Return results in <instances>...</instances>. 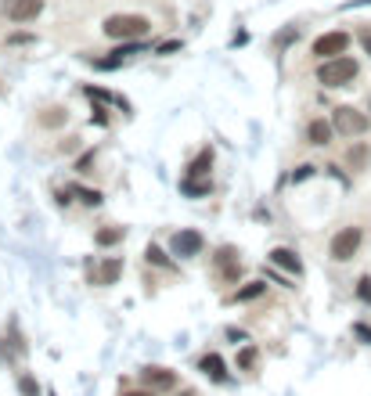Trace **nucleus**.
Instances as JSON below:
<instances>
[{
  "instance_id": "nucleus-1",
  "label": "nucleus",
  "mask_w": 371,
  "mask_h": 396,
  "mask_svg": "<svg viewBox=\"0 0 371 396\" xmlns=\"http://www.w3.org/2000/svg\"><path fill=\"white\" fill-rule=\"evenodd\" d=\"M357 61L353 58H328V61H321V69H317V83H325V87H346L357 79Z\"/></svg>"
},
{
  "instance_id": "nucleus-2",
  "label": "nucleus",
  "mask_w": 371,
  "mask_h": 396,
  "mask_svg": "<svg viewBox=\"0 0 371 396\" xmlns=\"http://www.w3.org/2000/svg\"><path fill=\"white\" fill-rule=\"evenodd\" d=\"M152 29V22L144 14H112L105 22V33L112 40H134V37H144Z\"/></svg>"
},
{
  "instance_id": "nucleus-3",
  "label": "nucleus",
  "mask_w": 371,
  "mask_h": 396,
  "mask_svg": "<svg viewBox=\"0 0 371 396\" xmlns=\"http://www.w3.org/2000/svg\"><path fill=\"white\" fill-rule=\"evenodd\" d=\"M332 126H335L339 134H346V137H361V134H368L371 119L364 112H357L353 105H339L335 116H332Z\"/></svg>"
},
{
  "instance_id": "nucleus-4",
  "label": "nucleus",
  "mask_w": 371,
  "mask_h": 396,
  "mask_svg": "<svg viewBox=\"0 0 371 396\" xmlns=\"http://www.w3.org/2000/svg\"><path fill=\"white\" fill-rule=\"evenodd\" d=\"M361 242H364V231L361 227H343L335 238H332V260L335 263H346V260H353L357 256V249H361Z\"/></svg>"
},
{
  "instance_id": "nucleus-5",
  "label": "nucleus",
  "mask_w": 371,
  "mask_h": 396,
  "mask_svg": "<svg viewBox=\"0 0 371 396\" xmlns=\"http://www.w3.org/2000/svg\"><path fill=\"white\" fill-rule=\"evenodd\" d=\"M346 47H350V37H346V33H325V37L314 40V54H317L321 61H328V58H343Z\"/></svg>"
},
{
  "instance_id": "nucleus-6",
  "label": "nucleus",
  "mask_w": 371,
  "mask_h": 396,
  "mask_svg": "<svg viewBox=\"0 0 371 396\" xmlns=\"http://www.w3.org/2000/svg\"><path fill=\"white\" fill-rule=\"evenodd\" d=\"M43 11V0H4V14L11 22H33Z\"/></svg>"
},
{
  "instance_id": "nucleus-7",
  "label": "nucleus",
  "mask_w": 371,
  "mask_h": 396,
  "mask_svg": "<svg viewBox=\"0 0 371 396\" xmlns=\"http://www.w3.org/2000/svg\"><path fill=\"white\" fill-rule=\"evenodd\" d=\"M173 252L177 256H199L202 252V234L199 231H177L173 234Z\"/></svg>"
},
{
  "instance_id": "nucleus-8",
  "label": "nucleus",
  "mask_w": 371,
  "mask_h": 396,
  "mask_svg": "<svg viewBox=\"0 0 371 396\" xmlns=\"http://www.w3.org/2000/svg\"><path fill=\"white\" fill-rule=\"evenodd\" d=\"M217 267H220V274L228 278V281H234L238 274H241V263H238V252L231 249V245H223L220 252H217Z\"/></svg>"
},
{
  "instance_id": "nucleus-9",
  "label": "nucleus",
  "mask_w": 371,
  "mask_h": 396,
  "mask_svg": "<svg viewBox=\"0 0 371 396\" xmlns=\"http://www.w3.org/2000/svg\"><path fill=\"white\" fill-rule=\"evenodd\" d=\"M267 260H270L274 267H281V271H288V274H299V271H303V263H299V256H296L292 249H274Z\"/></svg>"
},
{
  "instance_id": "nucleus-10",
  "label": "nucleus",
  "mask_w": 371,
  "mask_h": 396,
  "mask_svg": "<svg viewBox=\"0 0 371 396\" xmlns=\"http://www.w3.org/2000/svg\"><path fill=\"white\" fill-rule=\"evenodd\" d=\"M144 386H148V389H173L177 375L166 371V368H148V371H144Z\"/></svg>"
},
{
  "instance_id": "nucleus-11",
  "label": "nucleus",
  "mask_w": 371,
  "mask_h": 396,
  "mask_svg": "<svg viewBox=\"0 0 371 396\" xmlns=\"http://www.w3.org/2000/svg\"><path fill=\"white\" fill-rule=\"evenodd\" d=\"M332 134H335V126L325 123V119H314L310 126H306V137H310V145H328Z\"/></svg>"
},
{
  "instance_id": "nucleus-12",
  "label": "nucleus",
  "mask_w": 371,
  "mask_h": 396,
  "mask_svg": "<svg viewBox=\"0 0 371 396\" xmlns=\"http://www.w3.org/2000/svg\"><path fill=\"white\" fill-rule=\"evenodd\" d=\"M199 368L213 378V382H223L228 378V371H223V360H220V353H205L202 360H199Z\"/></svg>"
},
{
  "instance_id": "nucleus-13",
  "label": "nucleus",
  "mask_w": 371,
  "mask_h": 396,
  "mask_svg": "<svg viewBox=\"0 0 371 396\" xmlns=\"http://www.w3.org/2000/svg\"><path fill=\"white\" fill-rule=\"evenodd\" d=\"M119 274H123V263L119 260H105L101 271H98V284H116Z\"/></svg>"
},
{
  "instance_id": "nucleus-14",
  "label": "nucleus",
  "mask_w": 371,
  "mask_h": 396,
  "mask_svg": "<svg viewBox=\"0 0 371 396\" xmlns=\"http://www.w3.org/2000/svg\"><path fill=\"white\" fill-rule=\"evenodd\" d=\"M263 289H267V281H249L245 289H238L231 299L234 303H249V299H256V295H263Z\"/></svg>"
},
{
  "instance_id": "nucleus-15",
  "label": "nucleus",
  "mask_w": 371,
  "mask_h": 396,
  "mask_svg": "<svg viewBox=\"0 0 371 396\" xmlns=\"http://www.w3.org/2000/svg\"><path fill=\"white\" fill-rule=\"evenodd\" d=\"M209 166H213V152H202L195 163L188 166V177H202V173H209Z\"/></svg>"
},
{
  "instance_id": "nucleus-16",
  "label": "nucleus",
  "mask_w": 371,
  "mask_h": 396,
  "mask_svg": "<svg viewBox=\"0 0 371 396\" xmlns=\"http://www.w3.org/2000/svg\"><path fill=\"white\" fill-rule=\"evenodd\" d=\"M94 242L98 245H116V242H123V227H105V231L94 234Z\"/></svg>"
},
{
  "instance_id": "nucleus-17",
  "label": "nucleus",
  "mask_w": 371,
  "mask_h": 396,
  "mask_svg": "<svg viewBox=\"0 0 371 396\" xmlns=\"http://www.w3.org/2000/svg\"><path fill=\"white\" fill-rule=\"evenodd\" d=\"M346 158H350V166H353V169H364V166H368V158H371V152H368L364 145H357V148H350Z\"/></svg>"
},
{
  "instance_id": "nucleus-18",
  "label": "nucleus",
  "mask_w": 371,
  "mask_h": 396,
  "mask_svg": "<svg viewBox=\"0 0 371 396\" xmlns=\"http://www.w3.org/2000/svg\"><path fill=\"white\" fill-rule=\"evenodd\" d=\"M66 119H69V112H61V108H47V112L40 116V123H43V126H61Z\"/></svg>"
},
{
  "instance_id": "nucleus-19",
  "label": "nucleus",
  "mask_w": 371,
  "mask_h": 396,
  "mask_svg": "<svg viewBox=\"0 0 371 396\" xmlns=\"http://www.w3.org/2000/svg\"><path fill=\"white\" fill-rule=\"evenodd\" d=\"M144 260H148V263H155V267H170L166 252L159 249V245H148V249H144Z\"/></svg>"
},
{
  "instance_id": "nucleus-20",
  "label": "nucleus",
  "mask_w": 371,
  "mask_h": 396,
  "mask_svg": "<svg viewBox=\"0 0 371 396\" xmlns=\"http://www.w3.org/2000/svg\"><path fill=\"white\" fill-rule=\"evenodd\" d=\"M19 393H22V396H40L37 378H33V375H22V378H19Z\"/></svg>"
},
{
  "instance_id": "nucleus-21",
  "label": "nucleus",
  "mask_w": 371,
  "mask_h": 396,
  "mask_svg": "<svg viewBox=\"0 0 371 396\" xmlns=\"http://www.w3.org/2000/svg\"><path fill=\"white\" fill-rule=\"evenodd\" d=\"M76 195H79V202H87V205H101V191H90V187H76Z\"/></svg>"
},
{
  "instance_id": "nucleus-22",
  "label": "nucleus",
  "mask_w": 371,
  "mask_h": 396,
  "mask_svg": "<svg viewBox=\"0 0 371 396\" xmlns=\"http://www.w3.org/2000/svg\"><path fill=\"white\" fill-rule=\"evenodd\" d=\"M181 187H184V191H188V195H205V191H209V184H199L195 177H188V180H184Z\"/></svg>"
},
{
  "instance_id": "nucleus-23",
  "label": "nucleus",
  "mask_w": 371,
  "mask_h": 396,
  "mask_svg": "<svg viewBox=\"0 0 371 396\" xmlns=\"http://www.w3.org/2000/svg\"><path fill=\"white\" fill-rule=\"evenodd\" d=\"M252 364H256V350H252V346H245V350L238 353V368H252Z\"/></svg>"
},
{
  "instance_id": "nucleus-24",
  "label": "nucleus",
  "mask_w": 371,
  "mask_h": 396,
  "mask_svg": "<svg viewBox=\"0 0 371 396\" xmlns=\"http://www.w3.org/2000/svg\"><path fill=\"white\" fill-rule=\"evenodd\" d=\"M357 295L364 299V303H371V278H368V274L357 281Z\"/></svg>"
},
{
  "instance_id": "nucleus-25",
  "label": "nucleus",
  "mask_w": 371,
  "mask_h": 396,
  "mask_svg": "<svg viewBox=\"0 0 371 396\" xmlns=\"http://www.w3.org/2000/svg\"><path fill=\"white\" fill-rule=\"evenodd\" d=\"M90 166H94V152H83V155L76 158V173H87Z\"/></svg>"
},
{
  "instance_id": "nucleus-26",
  "label": "nucleus",
  "mask_w": 371,
  "mask_h": 396,
  "mask_svg": "<svg viewBox=\"0 0 371 396\" xmlns=\"http://www.w3.org/2000/svg\"><path fill=\"white\" fill-rule=\"evenodd\" d=\"M353 331H357V335H361V339L371 346V328H368V324H353Z\"/></svg>"
},
{
  "instance_id": "nucleus-27",
  "label": "nucleus",
  "mask_w": 371,
  "mask_h": 396,
  "mask_svg": "<svg viewBox=\"0 0 371 396\" xmlns=\"http://www.w3.org/2000/svg\"><path fill=\"white\" fill-rule=\"evenodd\" d=\"M361 47H364V51L371 54V33H361Z\"/></svg>"
},
{
  "instance_id": "nucleus-28",
  "label": "nucleus",
  "mask_w": 371,
  "mask_h": 396,
  "mask_svg": "<svg viewBox=\"0 0 371 396\" xmlns=\"http://www.w3.org/2000/svg\"><path fill=\"white\" fill-rule=\"evenodd\" d=\"M123 396H152L148 389H134V393H123Z\"/></svg>"
},
{
  "instance_id": "nucleus-29",
  "label": "nucleus",
  "mask_w": 371,
  "mask_h": 396,
  "mask_svg": "<svg viewBox=\"0 0 371 396\" xmlns=\"http://www.w3.org/2000/svg\"><path fill=\"white\" fill-rule=\"evenodd\" d=\"M184 396H195V393H184Z\"/></svg>"
}]
</instances>
